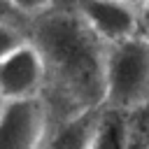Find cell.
Returning <instances> with one entry per match:
<instances>
[{
    "label": "cell",
    "mask_w": 149,
    "mask_h": 149,
    "mask_svg": "<svg viewBox=\"0 0 149 149\" xmlns=\"http://www.w3.org/2000/svg\"><path fill=\"white\" fill-rule=\"evenodd\" d=\"M28 40L44 56L49 79L72 109L95 107L102 102L105 44L72 7L51 5L35 14Z\"/></svg>",
    "instance_id": "obj_1"
},
{
    "label": "cell",
    "mask_w": 149,
    "mask_h": 149,
    "mask_svg": "<svg viewBox=\"0 0 149 149\" xmlns=\"http://www.w3.org/2000/svg\"><path fill=\"white\" fill-rule=\"evenodd\" d=\"M149 100V40L140 33L105 44L102 105L133 112Z\"/></svg>",
    "instance_id": "obj_2"
},
{
    "label": "cell",
    "mask_w": 149,
    "mask_h": 149,
    "mask_svg": "<svg viewBox=\"0 0 149 149\" xmlns=\"http://www.w3.org/2000/svg\"><path fill=\"white\" fill-rule=\"evenodd\" d=\"M51 128L49 102L42 93L2 100L0 105V147L33 149L47 142Z\"/></svg>",
    "instance_id": "obj_3"
},
{
    "label": "cell",
    "mask_w": 149,
    "mask_h": 149,
    "mask_svg": "<svg viewBox=\"0 0 149 149\" xmlns=\"http://www.w3.org/2000/svg\"><path fill=\"white\" fill-rule=\"evenodd\" d=\"M47 81L44 56L28 37L0 58V100L37 95L44 91Z\"/></svg>",
    "instance_id": "obj_4"
},
{
    "label": "cell",
    "mask_w": 149,
    "mask_h": 149,
    "mask_svg": "<svg viewBox=\"0 0 149 149\" xmlns=\"http://www.w3.org/2000/svg\"><path fill=\"white\" fill-rule=\"evenodd\" d=\"M68 7L81 16L102 44L119 42L137 33V5L130 0H70Z\"/></svg>",
    "instance_id": "obj_5"
},
{
    "label": "cell",
    "mask_w": 149,
    "mask_h": 149,
    "mask_svg": "<svg viewBox=\"0 0 149 149\" xmlns=\"http://www.w3.org/2000/svg\"><path fill=\"white\" fill-rule=\"evenodd\" d=\"M133 144V128H130V112L102 105L98 107V116H95V128H93V137H91V147L100 149V147H112V149H121Z\"/></svg>",
    "instance_id": "obj_6"
},
{
    "label": "cell",
    "mask_w": 149,
    "mask_h": 149,
    "mask_svg": "<svg viewBox=\"0 0 149 149\" xmlns=\"http://www.w3.org/2000/svg\"><path fill=\"white\" fill-rule=\"evenodd\" d=\"M26 37H28L26 30H21V28H19L16 23H12L7 16H0V58H2L9 49H14L16 44H21Z\"/></svg>",
    "instance_id": "obj_7"
},
{
    "label": "cell",
    "mask_w": 149,
    "mask_h": 149,
    "mask_svg": "<svg viewBox=\"0 0 149 149\" xmlns=\"http://www.w3.org/2000/svg\"><path fill=\"white\" fill-rule=\"evenodd\" d=\"M5 2L9 5V9L26 14V16H35V14H40L54 5V0H5Z\"/></svg>",
    "instance_id": "obj_8"
},
{
    "label": "cell",
    "mask_w": 149,
    "mask_h": 149,
    "mask_svg": "<svg viewBox=\"0 0 149 149\" xmlns=\"http://www.w3.org/2000/svg\"><path fill=\"white\" fill-rule=\"evenodd\" d=\"M137 33L149 40V0H142L137 5Z\"/></svg>",
    "instance_id": "obj_9"
},
{
    "label": "cell",
    "mask_w": 149,
    "mask_h": 149,
    "mask_svg": "<svg viewBox=\"0 0 149 149\" xmlns=\"http://www.w3.org/2000/svg\"><path fill=\"white\" fill-rule=\"evenodd\" d=\"M7 9H9V5L5 0H0V16H7Z\"/></svg>",
    "instance_id": "obj_10"
},
{
    "label": "cell",
    "mask_w": 149,
    "mask_h": 149,
    "mask_svg": "<svg viewBox=\"0 0 149 149\" xmlns=\"http://www.w3.org/2000/svg\"><path fill=\"white\" fill-rule=\"evenodd\" d=\"M130 2H135V5H140V2H142V0H130Z\"/></svg>",
    "instance_id": "obj_11"
},
{
    "label": "cell",
    "mask_w": 149,
    "mask_h": 149,
    "mask_svg": "<svg viewBox=\"0 0 149 149\" xmlns=\"http://www.w3.org/2000/svg\"><path fill=\"white\" fill-rule=\"evenodd\" d=\"M0 105H2V100H0Z\"/></svg>",
    "instance_id": "obj_12"
}]
</instances>
